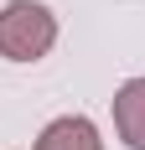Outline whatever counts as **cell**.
I'll return each instance as SVG.
<instances>
[{
    "instance_id": "2",
    "label": "cell",
    "mask_w": 145,
    "mask_h": 150,
    "mask_svg": "<svg viewBox=\"0 0 145 150\" xmlns=\"http://www.w3.org/2000/svg\"><path fill=\"white\" fill-rule=\"evenodd\" d=\"M114 129L130 150H145V78H130L114 93Z\"/></svg>"
},
{
    "instance_id": "3",
    "label": "cell",
    "mask_w": 145,
    "mask_h": 150,
    "mask_svg": "<svg viewBox=\"0 0 145 150\" xmlns=\"http://www.w3.org/2000/svg\"><path fill=\"white\" fill-rule=\"evenodd\" d=\"M36 150H104L99 129H93V119H83V114H62V119H52L36 135Z\"/></svg>"
},
{
    "instance_id": "1",
    "label": "cell",
    "mask_w": 145,
    "mask_h": 150,
    "mask_svg": "<svg viewBox=\"0 0 145 150\" xmlns=\"http://www.w3.org/2000/svg\"><path fill=\"white\" fill-rule=\"evenodd\" d=\"M57 42V16L36 0H11L0 11V57L11 62H36Z\"/></svg>"
}]
</instances>
